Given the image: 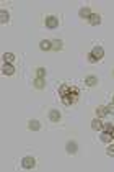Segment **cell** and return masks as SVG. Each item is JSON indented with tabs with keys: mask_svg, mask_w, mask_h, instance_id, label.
<instances>
[{
	"mask_svg": "<svg viewBox=\"0 0 114 172\" xmlns=\"http://www.w3.org/2000/svg\"><path fill=\"white\" fill-rule=\"evenodd\" d=\"M59 95H60L62 102L65 105H74V103L78 102L80 92H78L77 87H72V85H60L59 87Z\"/></svg>",
	"mask_w": 114,
	"mask_h": 172,
	"instance_id": "obj_1",
	"label": "cell"
},
{
	"mask_svg": "<svg viewBox=\"0 0 114 172\" xmlns=\"http://www.w3.org/2000/svg\"><path fill=\"white\" fill-rule=\"evenodd\" d=\"M44 25L49 28V30H54V28L59 26V18L54 15H46L44 17Z\"/></svg>",
	"mask_w": 114,
	"mask_h": 172,
	"instance_id": "obj_2",
	"label": "cell"
},
{
	"mask_svg": "<svg viewBox=\"0 0 114 172\" xmlns=\"http://www.w3.org/2000/svg\"><path fill=\"white\" fill-rule=\"evenodd\" d=\"M21 166H23V169H33V167H36V159L31 156L23 157V159H21Z\"/></svg>",
	"mask_w": 114,
	"mask_h": 172,
	"instance_id": "obj_3",
	"label": "cell"
},
{
	"mask_svg": "<svg viewBox=\"0 0 114 172\" xmlns=\"http://www.w3.org/2000/svg\"><path fill=\"white\" fill-rule=\"evenodd\" d=\"M47 117H49V120H51L52 123H59V121L62 120V113L59 110H49Z\"/></svg>",
	"mask_w": 114,
	"mask_h": 172,
	"instance_id": "obj_4",
	"label": "cell"
},
{
	"mask_svg": "<svg viewBox=\"0 0 114 172\" xmlns=\"http://www.w3.org/2000/svg\"><path fill=\"white\" fill-rule=\"evenodd\" d=\"M65 149H67V153H69L70 156H74V154H77V151H78V146H77V143H75L74 139H70V141H67Z\"/></svg>",
	"mask_w": 114,
	"mask_h": 172,
	"instance_id": "obj_5",
	"label": "cell"
},
{
	"mask_svg": "<svg viewBox=\"0 0 114 172\" xmlns=\"http://www.w3.org/2000/svg\"><path fill=\"white\" fill-rule=\"evenodd\" d=\"M91 54H93L98 61H101L103 59V56H104V49L101 46H95L93 49H91Z\"/></svg>",
	"mask_w": 114,
	"mask_h": 172,
	"instance_id": "obj_6",
	"label": "cell"
},
{
	"mask_svg": "<svg viewBox=\"0 0 114 172\" xmlns=\"http://www.w3.org/2000/svg\"><path fill=\"white\" fill-rule=\"evenodd\" d=\"M28 130L39 131V130H41V123H39L38 120H30V121H28Z\"/></svg>",
	"mask_w": 114,
	"mask_h": 172,
	"instance_id": "obj_7",
	"label": "cell"
},
{
	"mask_svg": "<svg viewBox=\"0 0 114 172\" xmlns=\"http://www.w3.org/2000/svg\"><path fill=\"white\" fill-rule=\"evenodd\" d=\"M88 21H90V25L96 26V25L101 23V15H99V13H91V17L88 18Z\"/></svg>",
	"mask_w": 114,
	"mask_h": 172,
	"instance_id": "obj_8",
	"label": "cell"
},
{
	"mask_svg": "<svg viewBox=\"0 0 114 172\" xmlns=\"http://www.w3.org/2000/svg\"><path fill=\"white\" fill-rule=\"evenodd\" d=\"M2 74H3V76H13V74H15V67H13L12 64H3Z\"/></svg>",
	"mask_w": 114,
	"mask_h": 172,
	"instance_id": "obj_9",
	"label": "cell"
},
{
	"mask_svg": "<svg viewBox=\"0 0 114 172\" xmlns=\"http://www.w3.org/2000/svg\"><path fill=\"white\" fill-rule=\"evenodd\" d=\"M85 84H87L88 87H96V85H98V77H95V76H88L87 79H85Z\"/></svg>",
	"mask_w": 114,
	"mask_h": 172,
	"instance_id": "obj_10",
	"label": "cell"
},
{
	"mask_svg": "<svg viewBox=\"0 0 114 172\" xmlns=\"http://www.w3.org/2000/svg\"><path fill=\"white\" fill-rule=\"evenodd\" d=\"M95 113H96V117L98 118H104L106 115H108V108H106V107H96V110H95Z\"/></svg>",
	"mask_w": 114,
	"mask_h": 172,
	"instance_id": "obj_11",
	"label": "cell"
},
{
	"mask_svg": "<svg viewBox=\"0 0 114 172\" xmlns=\"http://www.w3.org/2000/svg\"><path fill=\"white\" fill-rule=\"evenodd\" d=\"M64 49V41L62 39H52V51H62Z\"/></svg>",
	"mask_w": 114,
	"mask_h": 172,
	"instance_id": "obj_12",
	"label": "cell"
},
{
	"mask_svg": "<svg viewBox=\"0 0 114 172\" xmlns=\"http://www.w3.org/2000/svg\"><path fill=\"white\" fill-rule=\"evenodd\" d=\"M39 48L42 49V51H49V49H52V41H49V39H42L39 43Z\"/></svg>",
	"mask_w": 114,
	"mask_h": 172,
	"instance_id": "obj_13",
	"label": "cell"
},
{
	"mask_svg": "<svg viewBox=\"0 0 114 172\" xmlns=\"http://www.w3.org/2000/svg\"><path fill=\"white\" fill-rule=\"evenodd\" d=\"M78 15H80L82 18H90L91 17V8L90 7H83V8H80V12H78Z\"/></svg>",
	"mask_w": 114,
	"mask_h": 172,
	"instance_id": "obj_14",
	"label": "cell"
},
{
	"mask_svg": "<svg viewBox=\"0 0 114 172\" xmlns=\"http://www.w3.org/2000/svg\"><path fill=\"white\" fill-rule=\"evenodd\" d=\"M8 20H10V13L5 8H2L0 10V21H2V23H8Z\"/></svg>",
	"mask_w": 114,
	"mask_h": 172,
	"instance_id": "obj_15",
	"label": "cell"
},
{
	"mask_svg": "<svg viewBox=\"0 0 114 172\" xmlns=\"http://www.w3.org/2000/svg\"><path fill=\"white\" fill-rule=\"evenodd\" d=\"M91 128L93 130H96V131H99L103 128V123H101V118H95L93 121H91Z\"/></svg>",
	"mask_w": 114,
	"mask_h": 172,
	"instance_id": "obj_16",
	"label": "cell"
},
{
	"mask_svg": "<svg viewBox=\"0 0 114 172\" xmlns=\"http://www.w3.org/2000/svg\"><path fill=\"white\" fill-rule=\"evenodd\" d=\"M34 87H36L38 90L44 89V87H46V82H44V79H39V77H36V79H34Z\"/></svg>",
	"mask_w": 114,
	"mask_h": 172,
	"instance_id": "obj_17",
	"label": "cell"
},
{
	"mask_svg": "<svg viewBox=\"0 0 114 172\" xmlns=\"http://www.w3.org/2000/svg\"><path fill=\"white\" fill-rule=\"evenodd\" d=\"M99 139H101V143H109V141L114 139V138H112V134H111V133H106V131H104V133H101Z\"/></svg>",
	"mask_w": 114,
	"mask_h": 172,
	"instance_id": "obj_18",
	"label": "cell"
},
{
	"mask_svg": "<svg viewBox=\"0 0 114 172\" xmlns=\"http://www.w3.org/2000/svg\"><path fill=\"white\" fill-rule=\"evenodd\" d=\"M3 61H5V64H12L13 61H15V54L5 53V54H3Z\"/></svg>",
	"mask_w": 114,
	"mask_h": 172,
	"instance_id": "obj_19",
	"label": "cell"
},
{
	"mask_svg": "<svg viewBox=\"0 0 114 172\" xmlns=\"http://www.w3.org/2000/svg\"><path fill=\"white\" fill-rule=\"evenodd\" d=\"M36 76H38L39 79H44V77H46V69H44V67H38V69H36Z\"/></svg>",
	"mask_w": 114,
	"mask_h": 172,
	"instance_id": "obj_20",
	"label": "cell"
},
{
	"mask_svg": "<svg viewBox=\"0 0 114 172\" xmlns=\"http://www.w3.org/2000/svg\"><path fill=\"white\" fill-rule=\"evenodd\" d=\"M103 128H104V131H106V133H111V134L114 133V126H112L111 123H106V125H103Z\"/></svg>",
	"mask_w": 114,
	"mask_h": 172,
	"instance_id": "obj_21",
	"label": "cell"
},
{
	"mask_svg": "<svg viewBox=\"0 0 114 172\" xmlns=\"http://www.w3.org/2000/svg\"><path fill=\"white\" fill-rule=\"evenodd\" d=\"M88 61H90V62H93V64H95V62H98V59H96V57H95L93 54H91V53L88 54Z\"/></svg>",
	"mask_w": 114,
	"mask_h": 172,
	"instance_id": "obj_22",
	"label": "cell"
},
{
	"mask_svg": "<svg viewBox=\"0 0 114 172\" xmlns=\"http://www.w3.org/2000/svg\"><path fill=\"white\" fill-rule=\"evenodd\" d=\"M106 108H108V113H114V103H109Z\"/></svg>",
	"mask_w": 114,
	"mask_h": 172,
	"instance_id": "obj_23",
	"label": "cell"
},
{
	"mask_svg": "<svg viewBox=\"0 0 114 172\" xmlns=\"http://www.w3.org/2000/svg\"><path fill=\"white\" fill-rule=\"evenodd\" d=\"M106 153H108V156H114V146H109Z\"/></svg>",
	"mask_w": 114,
	"mask_h": 172,
	"instance_id": "obj_24",
	"label": "cell"
},
{
	"mask_svg": "<svg viewBox=\"0 0 114 172\" xmlns=\"http://www.w3.org/2000/svg\"><path fill=\"white\" fill-rule=\"evenodd\" d=\"M112 103H114V95H112Z\"/></svg>",
	"mask_w": 114,
	"mask_h": 172,
	"instance_id": "obj_25",
	"label": "cell"
},
{
	"mask_svg": "<svg viewBox=\"0 0 114 172\" xmlns=\"http://www.w3.org/2000/svg\"><path fill=\"white\" fill-rule=\"evenodd\" d=\"M112 76H114V70H112Z\"/></svg>",
	"mask_w": 114,
	"mask_h": 172,
	"instance_id": "obj_26",
	"label": "cell"
},
{
	"mask_svg": "<svg viewBox=\"0 0 114 172\" xmlns=\"http://www.w3.org/2000/svg\"><path fill=\"white\" fill-rule=\"evenodd\" d=\"M112 138H114V133H112Z\"/></svg>",
	"mask_w": 114,
	"mask_h": 172,
	"instance_id": "obj_27",
	"label": "cell"
}]
</instances>
